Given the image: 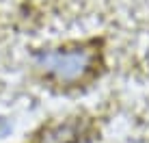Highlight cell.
I'll return each mask as SVG.
<instances>
[{
	"mask_svg": "<svg viewBox=\"0 0 149 143\" xmlns=\"http://www.w3.org/2000/svg\"><path fill=\"white\" fill-rule=\"evenodd\" d=\"M35 63L41 72L58 83H78L86 78L95 63V50L84 46L78 48H61V50H45L35 54Z\"/></svg>",
	"mask_w": 149,
	"mask_h": 143,
	"instance_id": "cell-1",
	"label": "cell"
},
{
	"mask_svg": "<svg viewBox=\"0 0 149 143\" xmlns=\"http://www.w3.org/2000/svg\"><path fill=\"white\" fill-rule=\"evenodd\" d=\"M82 135V126L76 121H65V124H56L43 130L37 143H78Z\"/></svg>",
	"mask_w": 149,
	"mask_h": 143,
	"instance_id": "cell-2",
	"label": "cell"
},
{
	"mask_svg": "<svg viewBox=\"0 0 149 143\" xmlns=\"http://www.w3.org/2000/svg\"><path fill=\"white\" fill-rule=\"evenodd\" d=\"M9 130H11V124H9L7 119H2V117H0V137H4Z\"/></svg>",
	"mask_w": 149,
	"mask_h": 143,
	"instance_id": "cell-3",
	"label": "cell"
}]
</instances>
